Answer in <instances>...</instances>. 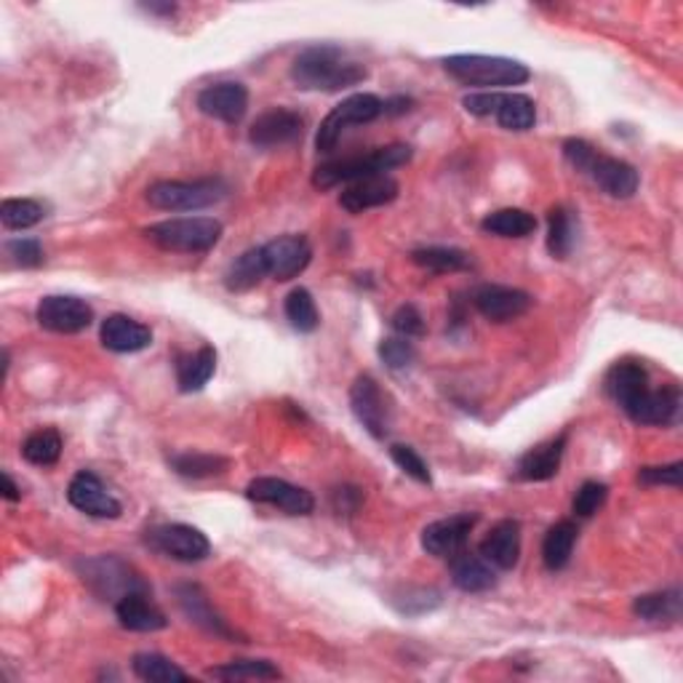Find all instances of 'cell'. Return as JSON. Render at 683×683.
Instances as JSON below:
<instances>
[{
	"instance_id": "9c48e42d",
	"label": "cell",
	"mask_w": 683,
	"mask_h": 683,
	"mask_svg": "<svg viewBox=\"0 0 683 683\" xmlns=\"http://www.w3.org/2000/svg\"><path fill=\"white\" fill-rule=\"evenodd\" d=\"M350 409L372 439L383 441L390 433V406H387L383 387L368 374H361L350 387Z\"/></svg>"
},
{
	"instance_id": "836d02e7",
	"label": "cell",
	"mask_w": 683,
	"mask_h": 683,
	"mask_svg": "<svg viewBox=\"0 0 683 683\" xmlns=\"http://www.w3.org/2000/svg\"><path fill=\"white\" fill-rule=\"evenodd\" d=\"M494 118L508 132H528L537 123V104L526 94H502L500 91Z\"/></svg>"
},
{
	"instance_id": "3957f363",
	"label": "cell",
	"mask_w": 683,
	"mask_h": 683,
	"mask_svg": "<svg viewBox=\"0 0 683 683\" xmlns=\"http://www.w3.org/2000/svg\"><path fill=\"white\" fill-rule=\"evenodd\" d=\"M443 70L457 83L473 86L481 91L523 86L532 78V70L519 59L489 57V54H454L443 59Z\"/></svg>"
},
{
	"instance_id": "f1b7e54d",
	"label": "cell",
	"mask_w": 683,
	"mask_h": 683,
	"mask_svg": "<svg viewBox=\"0 0 683 683\" xmlns=\"http://www.w3.org/2000/svg\"><path fill=\"white\" fill-rule=\"evenodd\" d=\"M580 528L574 521H558L556 526L547 528L543 543V561L550 571H561L569 566L571 553H574Z\"/></svg>"
},
{
	"instance_id": "484cf974",
	"label": "cell",
	"mask_w": 683,
	"mask_h": 683,
	"mask_svg": "<svg viewBox=\"0 0 683 683\" xmlns=\"http://www.w3.org/2000/svg\"><path fill=\"white\" fill-rule=\"evenodd\" d=\"M177 601H180L184 617H187L193 625H198L201 630L212 633V636H217V638H236V630L227 627L225 619L214 612L212 603H208L206 595H203V590L198 588V584H180V588H177Z\"/></svg>"
},
{
	"instance_id": "ffe728a7",
	"label": "cell",
	"mask_w": 683,
	"mask_h": 683,
	"mask_svg": "<svg viewBox=\"0 0 683 683\" xmlns=\"http://www.w3.org/2000/svg\"><path fill=\"white\" fill-rule=\"evenodd\" d=\"M398 182L392 177H368V180L353 182L340 193V206L348 214H363L372 208L387 206L398 198Z\"/></svg>"
},
{
	"instance_id": "b9f144b4",
	"label": "cell",
	"mask_w": 683,
	"mask_h": 683,
	"mask_svg": "<svg viewBox=\"0 0 683 683\" xmlns=\"http://www.w3.org/2000/svg\"><path fill=\"white\" fill-rule=\"evenodd\" d=\"M606 497H608L606 483L584 481L580 489H577L574 502H571V513H574L577 519H593L603 504H606Z\"/></svg>"
},
{
	"instance_id": "ac0fdd59",
	"label": "cell",
	"mask_w": 683,
	"mask_h": 683,
	"mask_svg": "<svg viewBox=\"0 0 683 683\" xmlns=\"http://www.w3.org/2000/svg\"><path fill=\"white\" fill-rule=\"evenodd\" d=\"M198 110L208 118H217L221 123H236L243 121L246 110H249V89L238 81H221V83H212L206 89H201L198 100Z\"/></svg>"
},
{
	"instance_id": "d590c367",
	"label": "cell",
	"mask_w": 683,
	"mask_h": 683,
	"mask_svg": "<svg viewBox=\"0 0 683 683\" xmlns=\"http://www.w3.org/2000/svg\"><path fill=\"white\" fill-rule=\"evenodd\" d=\"M208 675L217 681L238 683V681H278L281 670L270 660H232L219 668L208 670Z\"/></svg>"
},
{
	"instance_id": "f5cc1de1",
	"label": "cell",
	"mask_w": 683,
	"mask_h": 683,
	"mask_svg": "<svg viewBox=\"0 0 683 683\" xmlns=\"http://www.w3.org/2000/svg\"><path fill=\"white\" fill-rule=\"evenodd\" d=\"M409 96H396V100H385V115H403L411 110Z\"/></svg>"
},
{
	"instance_id": "52a82bcc",
	"label": "cell",
	"mask_w": 683,
	"mask_h": 683,
	"mask_svg": "<svg viewBox=\"0 0 683 683\" xmlns=\"http://www.w3.org/2000/svg\"><path fill=\"white\" fill-rule=\"evenodd\" d=\"M385 115V102L377 94H353L348 100H342L326 115L321 128L316 134V147L318 152H331L337 147V141L350 126H363V123H372Z\"/></svg>"
},
{
	"instance_id": "5bb4252c",
	"label": "cell",
	"mask_w": 683,
	"mask_h": 683,
	"mask_svg": "<svg viewBox=\"0 0 683 683\" xmlns=\"http://www.w3.org/2000/svg\"><path fill=\"white\" fill-rule=\"evenodd\" d=\"M301 134H305V118L297 110L273 107L251 123L249 141L260 150H273V147L292 145V141L301 139Z\"/></svg>"
},
{
	"instance_id": "7a4b0ae2",
	"label": "cell",
	"mask_w": 683,
	"mask_h": 683,
	"mask_svg": "<svg viewBox=\"0 0 683 683\" xmlns=\"http://www.w3.org/2000/svg\"><path fill=\"white\" fill-rule=\"evenodd\" d=\"M414 150L409 145H387L377 147V150L366 152V156H353V158H340V161H331L318 166L316 174H312V187L316 190H331L340 187V184H353L368 177H383L387 171L401 169L411 161Z\"/></svg>"
},
{
	"instance_id": "30bf717a",
	"label": "cell",
	"mask_w": 683,
	"mask_h": 683,
	"mask_svg": "<svg viewBox=\"0 0 683 683\" xmlns=\"http://www.w3.org/2000/svg\"><path fill=\"white\" fill-rule=\"evenodd\" d=\"M267 275L278 283L299 278L312 262V246L305 236H281L262 246Z\"/></svg>"
},
{
	"instance_id": "e575fe53",
	"label": "cell",
	"mask_w": 683,
	"mask_h": 683,
	"mask_svg": "<svg viewBox=\"0 0 683 683\" xmlns=\"http://www.w3.org/2000/svg\"><path fill=\"white\" fill-rule=\"evenodd\" d=\"M134 675L147 683H184L190 681V675L184 673L177 662H171L169 657L156 654V651H141L132 660Z\"/></svg>"
},
{
	"instance_id": "f907efd6",
	"label": "cell",
	"mask_w": 683,
	"mask_h": 683,
	"mask_svg": "<svg viewBox=\"0 0 683 683\" xmlns=\"http://www.w3.org/2000/svg\"><path fill=\"white\" fill-rule=\"evenodd\" d=\"M497 100H500V91H476V94L465 96L463 107L476 118H491L497 110Z\"/></svg>"
},
{
	"instance_id": "f546056e",
	"label": "cell",
	"mask_w": 683,
	"mask_h": 683,
	"mask_svg": "<svg viewBox=\"0 0 683 683\" xmlns=\"http://www.w3.org/2000/svg\"><path fill=\"white\" fill-rule=\"evenodd\" d=\"M267 278V264H264V254H262V246L257 249L243 251L236 262L227 267L225 273V286L230 292L241 294V292H251L254 286Z\"/></svg>"
},
{
	"instance_id": "681fc988",
	"label": "cell",
	"mask_w": 683,
	"mask_h": 683,
	"mask_svg": "<svg viewBox=\"0 0 683 683\" xmlns=\"http://www.w3.org/2000/svg\"><path fill=\"white\" fill-rule=\"evenodd\" d=\"M595 152H599V150H595V147L590 145V141H584V139L571 137V139L564 141L566 163H569L571 169L582 171V174H584V169H588V166H590V161H593Z\"/></svg>"
},
{
	"instance_id": "4dcf8cb0",
	"label": "cell",
	"mask_w": 683,
	"mask_h": 683,
	"mask_svg": "<svg viewBox=\"0 0 683 683\" xmlns=\"http://www.w3.org/2000/svg\"><path fill=\"white\" fill-rule=\"evenodd\" d=\"M481 230L497 238H526L537 230V217L526 208H500V212L486 214Z\"/></svg>"
},
{
	"instance_id": "7c38bea8",
	"label": "cell",
	"mask_w": 683,
	"mask_h": 683,
	"mask_svg": "<svg viewBox=\"0 0 683 683\" xmlns=\"http://www.w3.org/2000/svg\"><path fill=\"white\" fill-rule=\"evenodd\" d=\"M35 318L54 334H81L94 321V310L78 297H43Z\"/></svg>"
},
{
	"instance_id": "7402d4cb",
	"label": "cell",
	"mask_w": 683,
	"mask_h": 683,
	"mask_svg": "<svg viewBox=\"0 0 683 683\" xmlns=\"http://www.w3.org/2000/svg\"><path fill=\"white\" fill-rule=\"evenodd\" d=\"M681 414V390L679 385H662L649 387V392L638 401L636 409L630 411V420L636 424H646V428H668L679 420Z\"/></svg>"
},
{
	"instance_id": "11a10c76",
	"label": "cell",
	"mask_w": 683,
	"mask_h": 683,
	"mask_svg": "<svg viewBox=\"0 0 683 683\" xmlns=\"http://www.w3.org/2000/svg\"><path fill=\"white\" fill-rule=\"evenodd\" d=\"M145 11H150V14H166L171 16L177 11V3H145L141 5Z\"/></svg>"
},
{
	"instance_id": "6da1fadb",
	"label": "cell",
	"mask_w": 683,
	"mask_h": 683,
	"mask_svg": "<svg viewBox=\"0 0 683 683\" xmlns=\"http://www.w3.org/2000/svg\"><path fill=\"white\" fill-rule=\"evenodd\" d=\"M368 78L361 61L348 59L337 46H310L294 59L292 81L301 91H342Z\"/></svg>"
},
{
	"instance_id": "e0dca14e",
	"label": "cell",
	"mask_w": 683,
	"mask_h": 683,
	"mask_svg": "<svg viewBox=\"0 0 683 683\" xmlns=\"http://www.w3.org/2000/svg\"><path fill=\"white\" fill-rule=\"evenodd\" d=\"M649 372L641 361H617L612 368L606 372V379H603V390L606 396L612 398L625 414H630L636 409L638 401L649 392Z\"/></svg>"
},
{
	"instance_id": "60d3db41",
	"label": "cell",
	"mask_w": 683,
	"mask_h": 683,
	"mask_svg": "<svg viewBox=\"0 0 683 683\" xmlns=\"http://www.w3.org/2000/svg\"><path fill=\"white\" fill-rule=\"evenodd\" d=\"M171 467L184 478H214L230 467V459L219 457V454H203V452H187L171 457Z\"/></svg>"
},
{
	"instance_id": "d6a6232c",
	"label": "cell",
	"mask_w": 683,
	"mask_h": 683,
	"mask_svg": "<svg viewBox=\"0 0 683 683\" xmlns=\"http://www.w3.org/2000/svg\"><path fill=\"white\" fill-rule=\"evenodd\" d=\"M681 590H662V593H646L633 601V614L646 623H679L681 619Z\"/></svg>"
},
{
	"instance_id": "cb8c5ba5",
	"label": "cell",
	"mask_w": 683,
	"mask_h": 683,
	"mask_svg": "<svg viewBox=\"0 0 683 683\" xmlns=\"http://www.w3.org/2000/svg\"><path fill=\"white\" fill-rule=\"evenodd\" d=\"M100 340L104 344V350L110 353H141L152 344V331L150 326L134 321L128 316H110L102 321V331H100Z\"/></svg>"
},
{
	"instance_id": "74e56055",
	"label": "cell",
	"mask_w": 683,
	"mask_h": 683,
	"mask_svg": "<svg viewBox=\"0 0 683 683\" xmlns=\"http://www.w3.org/2000/svg\"><path fill=\"white\" fill-rule=\"evenodd\" d=\"M283 310H286V321L292 323V329L299 331V334H312V331L321 326V312H318L316 299H312V294L307 292V288L301 286L294 288L286 297Z\"/></svg>"
},
{
	"instance_id": "816d5d0a",
	"label": "cell",
	"mask_w": 683,
	"mask_h": 683,
	"mask_svg": "<svg viewBox=\"0 0 683 683\" xmlns=\"http://www.w3.org/2000/svg\"><path fill=\"white\" fill-rule=\"evenodd\" d=\"M363 502V491L355 489V486H342V489L334 491V510L337 513L353 515L355 510L361 508Z\"/></svg>"
},
{
	"instance_id": "277c9868",
	"label": "cell",
	"mask_w": 683,
	"mask_h": 683,
	"mask_svg": "<svg viewBox=\"0 0 683 683\" xmlns=\"http://www.w3.org/2000/svg\"><path fill=\"white\" fill-rule=\"evenodd\" d=\"M145 238L163 251L177 254H203L212 251L221 238V221L212 217L163 219L145 227Z\"/></svg>"
},
{
	"instance_id": "603a6c76",
	"label": "cell",
	"mask_w": 683,
	"mask_h": 683,
	"mask_svg": "<svg viewBox=\"0 0 683 683\" xmlns=\"http://www.w3.org/2000/svg\"><path fill=\"white\" fill-rule=\"evenodd\" d=\"M481 558H486L494 569L510 571L519 566L521 558V523L515 519H504L491 526L486 539L478 547Z\"/></svg>"
},
{
	"instance_id": "7dc6e473",
	"label": "cell",
	"mask_w": 683,
	"mask_h": 683,
	"mask_svg": "<svg viewBox=\"0 0 683 683\" xmlns=\"http://www.w3.org/2000/svg\"><path fill=\"white\" fill-rule=\"evenodd\" d=\"M390 326L398 337H406V340H414V337L424 334V318L414 305L398 307V310L392 312Z\"/></svg>"
},
{
	"instance_id": "9a60e30c",
	"label": "cell",
	"mask_w": 683,
	"mask_h": 683,
	"mask_svg": "<svg viewBox=\"0 0 683 683\" xmlns=\"http://www.w3.org/2000/svg\"><path fill=\"white\" fill-rule=\"evenodd\" d=\"M478 515L476 513H457L452 519H441L428 523L422 528V547L428 556L435 558H452L459 550H465L470 532L476 528Z\"/></svg>"
},
{
	"instance_id": "1f68e13d",
	"label": "cell",
	"mask_w": 683,
	"mask_h": 683,
	"mask_svg": "<svg viewBox=\"0 0 683 683\" xmlns=\"http://www.w3.org/2000/svg\"><path fill=\"white\" fill-rule=\"evenodd\" d=\"M411 262L417 267L428 270V273L446 275V273H463L473 264L470 254L463 249H452V246H424V249L411 251Z\"/></svg>"
},
{
	"instance_id": "44dd1931",
	"label": "cell",
	"mask_w": 683,
	"mask_h": 683,
	"mask_svg": "<svg viewBox=\"0 0 683 683\" xmlns=\"http://www.w3.org/2000/svg\"><path fill=\"white\" fill-rule=\"evenodd\" d=\"M566 443H569V433H561L556 439L528 448L519 459V465H515V476L521 481H550V478H556L564 463Z\"/></svg>"
},
{
	"instance_id": "db71d44e",
	"label": "cell",
	"mask_w": 683,
	"mask_h": 683,
	"mask_svg": "<svg viewBox=\"0 0 683 683\" xmlns=\"http://www.w3.org/2000/svg\"><path fill=\"white\" fill-rule=\"evenodd\" d=\"M3 500H9V502H20L22 500L20 486L14 483V478H11L9 473H3Z\"/></svg>"
},
{
	"instance_id": "f35d334b",
	"label": "cell",
	"mask_w": 683,
	"mask_h": 683,
	"mask_svg": "<svg viewBox=\"0 0 683 683\" xmlns=\"http://www.w3.org/2000/svg\"><path fill=\"white\" fill-rule=\"evenodd\" d=\"M574 246V221L566 206H553L547 214V251L556 260H566Z\"/></svg>"
},
{
	"instance_id": "4316f807",
	"label": "cell",
	"mask_w": 683,
	"mask_h": 683,
	"mask_svg": "<svg viewBox=\"0 0 683 683\" xmlns=\"http://www.w3.org/2000/svg\"><path fill=\"white\" fill-rule=\"evenodd\" d=\"M452 561V582L457 584L463 593H486L497 584V571L486 558L473 556V553L459 550L457 556L448 558Z\"/></svg>"
},
{
	"instance_id": "bcb514c9",
	"label": "cell",
	"mask_w": 683,
	"mask_h": 683,
	"mask_svg": "<svg viewBox=\"0 0 683 683\" xmlns=\"http://www.w3.org/2000/svg\"><path fill=\"white\" fill-rule=\"evenodd\" d=\"M396 603V608L401 614H409L411 612V603H417L414 606V614H424V612H433L435 606L441 603V593L435 588H406L403 590V601H392Z\"/></svg>"
},
{
	"instance_id": "ab89813d",
	"label": "cell",
	"mask_w": 683,
	"mask_h": 683,
	"mask_svg": "<svg viewBox=\"0 0 683 683\" xmlns=\"http://www.w3.org/2000/svg\"><path fill=\"white\" fill-rule=\"evenodd\" d=\"M46 217V206L35 198H5L0 203V221L5 230H30Z\"/></svg>"
},
{
	"instance_id": "ee69618b",
	"label": "cell",
	"mask_w": 683,
	"mask_h": 683,
	"mask_svg": "<svg viewBox=\"0 0 683 683\" xmlns=\"http://www.w3.org/2000/svg\"><path fill=\"white\" fill-rule=\"evenodd\" d=\"M379 358H383L387 368H396L398 372V368H406L414 363L417 350L406 337H387V340L379 342Z\"/></svg>"
},
{
	"instance_id": "8d00e7d4",
	"label": "cell",
	"mask_w": 683,
	"mask_h": 683,
	"mask_svg": "<svg viewBox=\"0 0 683 683\" xmlns=\"http://www.w3.org/2000/svg\"><path fill=\"white\" fill-rule=\"evenodd\" d=\"M61 435L59 430L43 428L27 435V441L22 443V457L35 467H52L59 463L61 457Z\"/></svg>"
},
{
	"instance_id": "f6af8a7d",
	"label": "cell",
	"mask_w": 683,
	"mask_h": 683,
	"mask_svg": "<svg viewBox=\"0 0 683 683\" xmlns=\"http://www.w3.org/2000/svg\"><path fill=\"white\" fill-rule=\"evenodd\" d=\"M5 254L20 264V267H41L43 260H46L43 246L35 238H14V241L5 243Z\"/></svg>"
},
{
	"instance_id": "7bdbcfd3",
	"label": "cell",
	"mask_w": 683,
	"mask_h": 683,
	"mask_svg": "<svg viewBox=\"0 0 683 683\" xmlns=\"http://www.w3.org/2000/svg\"><path fill=\"white\" fill-rule=\"evenodd\" d=\"M390 457H392V463L401 467L406 476L414 478L417 483H424V486L433 483V478H430V470H428V463H424V459L411 446H403V443H392Z\"/></svg>"
},
{
	"instance_id": "83f0119b",
	"label": "cell",
	"mask_w": 683,
	"mask_h": 683,
	"mask_svg": "<svg viewBox=\"0 0 683 683\" xmlns=\"http://www.w3.org/2000/svg\"><path fill=\"white\" fill-rule=\"evenodd\" d=\"M217 372V350L203 344L195 353L177 355V385L182 392H198Z\"/></svg>"
},
{
	"instance_id": "d4e9b609",
	"label": "cell",
	"mask_w": 683,
	"mask_h": 683,
	"mask_svg": "<svg viewBox=\"0 0 683 683\" xmlns=\"http://www.w3.org/2000/svg\"><path fill=\"white\" fill-rule=\"evenodd\" d=\"M115 617H118L121 627L132 633H158L169 627V619L156 603L150 601L147 590H137V593H128L115 603Z\"/></svg>"
},
{
	"instance_id": "d6986e66",
	"label": "cell",
	"mask_w": 683,
	"mask_h": 683,
	"mask_svg": "<svg viewBox=\"0 0 683 683\" xmlns=\"http://www.w3.org/2000/svg\"><path fill=\"white\" fill-rule=\"evenodd\" d=\"M584 174L590 177L608 198L627 201L638 193V184H641V177H638L636 166H630L627 161H619V158L603 156V152H595L593 161H590Z\"/></svg>"
},
{
	"instance_id": "ba28073f",
	"label": "cell",
	"mask_w": 683,
	"mask_h": 683,
	"mask_svg": "<svg viewBox=\"0 0 683 683\" xmlns=\"http://www.w3.org/2000/svg\"><path fill=\"white\" fill-rule=\"evenodd\" d=\"M147 545L166 558L182 564H198L212 556V543L201 528L187 523H161L147 532Z\"/></svg>"
},
{
	"instance_id": "2e32d148",
	"label": "cell",
	"mask_w": 683,
	"mask_h": 683,
	"mask_svg": "<svg viewBox=\"0 0 683 683\" xmlns=\"http://www.w3.org/2000/svg\"><path fill=\"white\" fill-rule=\"evenodd\" d=\"M246 497L251 502L278 508L288 515H310L316 510V500H312L310 491L283 481V478H254L246 486Z\"/></svg>"
},
{
	"instance_id": "5b68a950",
	"label": "cell",
	"mask_w": 683,
	"mask_h": 683,
	"mask_svg": "<svg viewBox=\"0 0 683 683\" xmlns=\"http://www.w3.org/2000/svg\"><path fill=\"white\" fill-rule=\"evenodd\" d=\"M230 187L219 177H206V180L193 182H156L147 187L145 198L152 208L161 212H201V208L217 206L227 198Z\"/></svg>"
},
{
	"instance_id": "c3c4849f",
	"label": "cell",
	"mask_w": 683,
	"mask_h": 683,
	"mask_svg": "<svg viewBox=\"0 0 683 683\" xmlns=\"http://www.w3.org/2000/svg\"><path fill=\"white\" fill-rule=\"evenodd\" d=\"M681 473L683 465H657V467H641L638 473V483L644 486H670V489H681Z\"/></svg>"
},
{
	"instance_id": "8992f818",
	"label": "cell",
	"mask_w": 683,
	"mask_h": 683,
	"mask_svg": "<svg viewBox=\"0 0 683 683\" xmlns=\"http://www.w3.org/2000/svg\"><path fill=\"white\" fill-rule=\"evenodd\" d=\"M78 571H81L83 582L104 601L118 603L123 595L147 590L145 580L126 561H121L118 556L86 558V561L78 564Z\"/></svg>"
},
{
	"instance_id": "4fadbf2b",
	"label": "cell",
	"mask_w": 683,
	"mask_h": 683,
	"mask_svg": "<svg viewBox=\"0 0 683 683\" xmlns=\"http://www.w3.org/2000/svg\"><path fill=\"white\" fill-rule=\"evenodd\" d=\"M67 502L91 519H121L123 508L102 483V478L91 470L76 473L70 486H67Z\"/></svg>"
},
{
	"instance_id": "8fae6325",
	"label": "cell",
	"mask_w": 683,
	"mask_h": 683,
	"mask_svg": "<svg viewBox=\"0 0 683 683\" xmlns=\"http://www.w3.org/2000/svg\"><path fill=\"white\" fill-rule=\"evenodd\" d=\"M473 305H476V310L481 312L486 321L510 323L532 310L534 297L532 294L521 292V288L486 283V286H478L476 292H473Z\"/></svg>"
}]
</instances>
